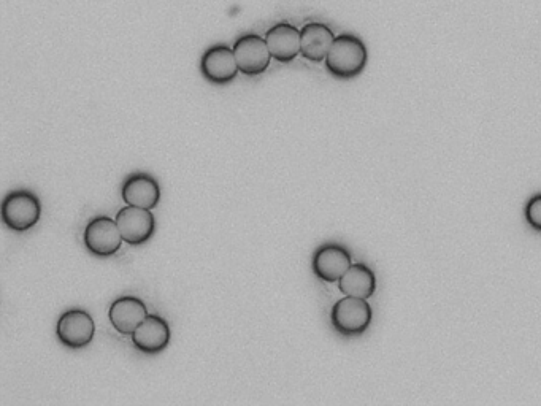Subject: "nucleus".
I'll use <instances>...</instances> for the list:
<instances>
[{
  "mask_svg": "<svg viewBox=\"0 0 541 406\" xmlns=\"http://www.w3.org/2000/svg\"><path fill=\"white\" fill-rule=\"evenodd\" d=\"M369 61L367 46L357 35L342 34L335 37L332 48L327 54V72L338 80H351L364 72Z\"/></svg>",
  "mask_w": 541,
  "mask_h": 406,
  "instance_id": "f257e3e1",
  "label": "nucleus"
},
{
  "mask_svg": "<svg viewBox=\"0 0 541 406\" xmlns=\"http://www.w3.org/2000/svg\"><path fill=\"white\" fill-rule=\"evenodd\" d=\"M40 216L42 202L27 189L10 192L2 202V221L13 232H27L39 223Z\"/></svg>",
  "mask_w": 541,
  "mask_h": 406,
  "instance_id": "f03ea898",
  "label": "nucleus"
},
{
  "mask_svg": "<svg viewBox=\"0 0 541 406\" xmlns=\"http://www.w3.org/2000/svg\"><path fill=\"white\" fill-rule=\"evenodd\" d=\"M373 311L365 299H357L346 295L338 300L330 311V322L338 334L345 337H356L364 334L372 324Z\"/></svg>",
  "mask_w": 541,
  "mask_h": 406,
  "instance_id": "7ed1b4c3",
  "label": "nucleus"
},
{
  "mask_svg": "<svg viewBox=\"0 0 541 406\" xmlns=\"http://www.w3.org/2000/svg\"><path fill=\"white\" fill-rule=\"evenodd\" d=\"M232 48H234L238 70L245 77H259L269 70L272 54H270L269 46L261 35H240Z\"/></svg>",
  "mask_w": 541,
  "mask_h": 406,
  "instance_id": "20e7f679",
  "label": "nucleus"
},
{
  "mask_svg": "<svg viewBox=\"0 0 541 406\" xmlns=\"http://www.w3.org/2000/svg\"><path fill=\"white\" fill-rule=\"evenodd\" d=\"M86 249L96 257H112L123 245V235L110 216H96L89 221L83 235Z\"/></svg>",
  "mask_w": 541,
  "mask_h": 406,
  "instance_id": "39448f33",
  "label": "nucleus"
},
{
  "mask_svg": "<svg viewBox=\"0 0 541 406\" xmlns=\"http://www.w3.org/2000/svg\"><path fill=\"white\" fill-rule=\"evenodd\" d=\"M94 334H96V324L93 316L88 311L67 310L62 313L61 318L56 324V337L62 345L69 349H83L91 345Z\"/></svg>",
  "mask_w": 541,
  "mask_h": 406,
  "instance_id": "423d86ee",
  "label": "nucleus"
},
{
  "mask_svg": "<svg viewBox=\"0 0 541 406\" xmlns=\"http://www.w3.org/2000/svg\"><path fill=\"white\" fill-rule=\"evenodd\" d=\"M202 77L216 86L229 85L237 78L238 66L234 48L227 45H213L200 58Z\"/></svg>",
  "mask_w": 541,
  "mask_h": 406,
  "instance_id": "0eeeda50",
  "label": "nucleus"
},
{
  "mask_svg": "<svg viewBox=\"0 0 541 406\" xmlns=\"http://www.w3.org/2000/svg\"><path fill=\"white\" fill-rule=\"evenodd\" d=\"M115 221L127 245H145L146 242H150L156 232V218L151 210H145V208L126 205L118 211Z\"/></svg>",
  "mask_w": 541,
  "mask_h": 406,
  "instance_id": "6e6552de",
  "label": "nucleus"
},
{
  "mask_svg": "<svg viewBox=\"0 0 541 406\" xmlns=\"http://www.w3.org/2000/svg\"><path fill=\"white\" fill-rule=\"evenodd\" d=\"M351 265L353 262H351L350 251L343 246L329 243V245H323L316 249L311 269L319 280L326 281V283H337L348 272Z\"/></svg>",
  "mask_w": 541,
  "mask_h": 406,
  "instance_id": "1a4fd4ad",
  "label": "nucleus"
},
{
  "mask_svg": "<svg viewBox=\"0 0 541 406\" xmlns=\"http://www.w3.org/2000/svg\"><path fill=\"white\" fill-rule=\"evenodd\" d=\"M132 345L140 353L154 356L164 351L170 343V326L159 315H148L145 321L131 335Z\"/></svg>",
  "mask_w": 541,
  "mask_h": 406,
  "instance_id": "9d476101",
  "label": "nucleus"
},
{
  "mask_svg": "<svg viewBox=\"0 0 541 406\" xmlns=\"http://www.w3.org/2000/svg\"><path fill=\"white\" fill-rule=\"evenodd\" d=\"M121 197L123 202L131 207L154 210L161 200V188L156 178L148 173H134L124 181Z\"/></svg>",
  "mask_w": 541,
  "mask_h": 406,
  "instance_id": "9b49d317",
  "label": "nucleus"
},
{
  "mask_svg": "<svg viewBox=\"0 0 541 406\" xmlns=\"http://www.w3.org/2000/svg\"><path fill=\"white\" fill-rule=\"evenodd\" d=\"M148 316L145 302L134 295H124L112 303L108 310V318L121 335H132L134 330L145 321Z\"/></svg>",
  "mask_w": 541,
  "mask_h": 406,
  "instance_id": "f8f14e48",
  "label": "nucleus"
},
{
  "mask_svg": "<svg viewBox=\"0 0 541 406\" xmlns=\"http://www.w3.org/2000/svg\"><path fill=\"white\" fill-rule=\"evenodd\" d=\"M272 59L280 64H291L300 54V31L289 23H277L265 32Z\"/></svg>",
  "mask_w": 541,
  "mask_h": 406,
  "instance_id": "ddd939ff",
  "label": "nucleus"
},
{
  "mask_svg": "<svg viewBox=\"0 0 541 406\" xmlns=\"http://www.w3.org/2000/svg\"><path fill=\"white\" fill-rule=\"evenodd\" d=\"M335 35L327 24L307 23L300 29V54L313 64L326 61Z\"/></svg>",
  "mask_w": 541,
  "mask_h": 406,
  "instance_id": "4468645a",
  "label": "nucleus"
},
{
  "mask_svg": "<svg viewBox=\"0 0 541 406\" xmlns=\"http://www.w3.org/2000/svg\"><path fill=\"white\" fill-rule=\"evenodd\" d=\"M338 289L345 295L369 300L377 291V276L365 264H353L338 281Z\"/></svg>",
  "mask_w": 541,
  "mask_h": 406,
  "instance_id": "2eb2a0df",
  "label": "nucleus"
},
{
  "mask_svg": "<svg viewBox=\"0 0 541 406\" xmlns=\"http://www.w3.org/2000/svg\"><path fill=\"white\" fill-rule=\"evenodd\" d=\"M526 221L534 230L541 232V194L532 197L526 205Z\"/></svg>",
  "mask_w": 541,
  "mask_h": 406,
  "instance_id": "dca6fc26",
  "label": "nucleus"
}]
</instances>
